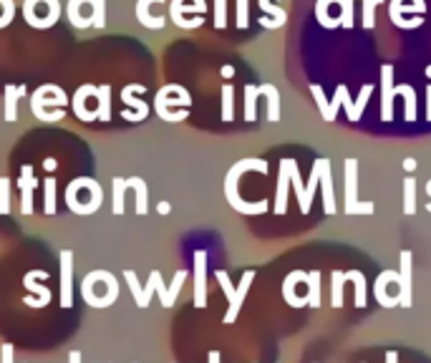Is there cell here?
<instances>
[{"instance_id":"obj_35","label":"cell","mask_w":431,"mask_h":363,"mask_svg":"<svg viewBox=\"0 0 431 363\" xmlns=\"http://www.w3.org/2000/svg\"><path fill=\"white\" fill-rule=\"evenodd\" d=\"M0 212L6 215L8 212V182L0 179Z\"/></svg>"},{"instance_id":"obj_7","label":"cell","mask_w":431,"mask_h":363,"mask_svg":"<svg viewBox=\"0 0 431 363\" xmlns=\"http://www.w3.org/2000/svg\"><path fill=\"white\" fill-rule=\"evenodd\" d=\"M320 184H323V210L325 215H335V189H333V172H330V162H323V172H320Z\"/></svg>"},{"instance_id":"obj_4","label":"cell","mask_w":431,"mask_h":363,"mask_svg":"<svg viewBox=\"0 0 431 363\" xmlns=\"http://www.w3.org/2000/svg\"><path fill=\"white\" fill-rule=\"evenodd\" d=\"M398 298H396V306L401 308H411L414 303V290H411V252L403 250L401 252V270H398Z\"/></svg>"},{"instance_id":"obj_25","label":"cell","mask_w":431,"mask_h":363,"mask_svg":"<svg viewBox=\"0 0 431 363\" xmlns=\"http://www.w3.org/2000/svg\"><path fill=\"white\" fill-rule=\"evenodd\" d=\"M335 96L340 99V106L346 108V116H348V121H361V116L356 113V104L351 101V96H348V89L343 84L335 89Z\"/></svg>"},{"instance_id":"obj_36","label":"cell","mask_w":431,"mask_h":363,"mask_svg":"<svg viewBox=\"0 0 431 363\" xmlns=\"http://www.w3.org/2000/svg\"><path fill=\"white\" fill-rule=\"evenodd\" d=\"M45 199H48V212H53V179L45 184Z\"/></svg>"},{"instance_id":"obj_10","label":"cell","mask_w":431,"mask_h":363,"mask_svg":"<svg viewBox=\"0 0 431 363\" xmlns=\"http://www.w3.org/2000/svg\"><path fill=\"white\" fill-rule=\"evenodd\" d=\"M257 3H260V11L265 13V16H270V18H262V26H265V28H283L285 21H288V13H285L283 8L272 6L270 0H257Z\"/></svg>"},{"instance_id":"obj_22","label":"cell","mask_w":431,"mask_h":363,"mask_svg":"<svg viewBox=\"0 0 431 363\" xmlns=\"http://www.w3.org/2000/svg\"><path fill=\"white\" fill-rule=\"evenodd\" d=\"M343 285H346V272L333 270V285H330V306H343Z\"/></svg>"},{"instance_id":"obj_11","label":"cell","mask_w":431,"mask_h":363,"mask_svg":"<svg viewBox=\"0 0 431 363\" xmlns=\"http://www.w3.org/2000/svg\"><path fill=\"white\" fill-rule=\"evenodd\" d=\"M288 184H290V159H285V162H280V184H278V197H275V212H278V215H285Z\"/></svg>"},{"instance_id":"obj_20","label":"cell","mask_w":431,"mask_h":363,"mask_svg":"<svg viewBox=\"0 0 431 363\" xmlns=\"http://www.w3.org/2000/svg\"><path fill=\"white\" fill-rule=\"evenodd\" d=\"M257 96H260V89H257V86H252V84L245 86V121L257 119V111H255Z\"/></svg>"},{"instance_id":"obj_14","label":"cell","mask_w":431,"mask_h":363,"mask_svg":"<svg viewBox=\"0 0 431 363\" xmlns=\"http://www.w3.org/2000/svg\"><path fill=\"white\" fill-rule=\"evenodd\" d=\"M26 94V86H6V111H3V119L16 121L18 119V99Z\"/></svg>"},{"instance_id":"obj_39","label":"cell","mask_w":431,"mask_h":363,"mask_svg":"<svg viewBox=\"0 0 431 363\" xmlns=\"http://www.w3.org/2000/svg\"><path fill=\"white\" fill-rule=\"evenodd\" d=\"M426 194H429V197H431V179L426 182Z\"/></svg>"},{"instance_id":"obj_33","label":"cell","mask_w":431,"mask_h":363,"mask_svg":"<svg viewBox=\"0 0 431 363\" xmlns=\"http://www.w3.org/2000/svg\"><path fill=\"white\" fill-rule=\"evenodd\" d=\"M172 21H174V26H179V28H184V21H181V13H184V6H181V0H172Z\"/></svg>"},{"instance_id":"obj_38","label":"cell","mask_w":431,"mask_h":363,"mask_svg":"<svg viewBox=\"0 0 431 363\" xmlns=\"http://www.w3.org/2000/svg\"><path fill=\"white\" fill-rule=\"evenodd\" d=\"M403 169H406V172H414V169H416V159H406V162H403Z\"/></svg>"},{"instance_id":"obj_23","label":"cell","mask_w":431,"mask_h":363,"mask_svg":"<svg viewBox=\"0 0 431 363\" xmlns=\"http://www.w3.org/2000/svg\"><path fill=\"white\" fill-rule=\"evenodd\" d=\"M235 89L233 84L222 86V121H233L235 116Z\"/></svg>"},{"instance_id":"obj_27","label":"cell","mask_w":431,"mask_h":363,"mask_svg":"<svg viewBox=\"0 0 431 363\" xmlns=\"http://www.w3.org/2000/svg\"><path fill=\"white\" fill-rule=\"evenodd\" d=\"M313 99H315V104H318V111H320V116H323V121H333L330 119V101L325 99V94H323V86H313Z\"/></svg>"},{"instance_id":"obj_28","label":"cell","mask_w":431,"mask_h":363,"mask_svg":"<svg viewBox=\"0 0 431 363\" xmlns=\"http://www.w3.org/2000/svg\"><path fill=\"white\" fill-rule=\"evenodd\" d=\"M346 280H356V306H366V278H363V272H346Z\"/></svg>"},{"instance_id":"obj_17","label":"cell","mask_w":431,"mask_h":363,"mask_svg":"<svg viewBox=\"0 0 431 363\" xmlns=\"http://www.w3.org/2000/svg\"><path fill=\"white\" fill-rule=\"evenodd\" d=\"M330 3H338V0H318V3H315V18H318V23H320L323 28L333 30V28H338V26H340V21L328 13Z\"/></svg>"},{"instance_id":"obj_37","label":"cell","mask_w":431,"mask_h":363,"mask_svg":"<svg viewBox=\"0 0 431 363\" xmlns=\"http://www.w3.org/2000/svg\"><path fill=\"white\" fill-rule=\"evenodd\" d=\"M426 119L431 121V84L426 86Z\"/></svg>"},{"instance_id":"obj_21","label":"cell","mask_w":431,"mask_h":363,"mask_svg":"<svg viewBox=\"0 0 431 363\" xmlns=\"http://www.w3.org/2000/svg\"><path fill=\"white\" fill-rule=\"evenodd\" d=\"M403 212H406V215H414L416 212V179L414 177H406V179H403Z\"/></svg>"},{"instance_id":"obj_6","label":"cell","mask_w":431,"mask_h":363,"mask_svg":"<svg viewBox=\"0 0 431 363\" xmlns=\"http://www.w3.org/2000/svg\"><path fill=\"white\" fill-rule=\"evenodd\" d=\"M424 13L426 11V6H424V0H414L411 6H406L403 0H391L388 3V16H391V21H393V26H398V28H411L406 21H403V13Z\"/></svg>"},{"instance_id":"obj_16","label":"cell","mask_w":431,"mask_h":363,"mask_svg":"<svg viewBox=\"0 0 431 363\" xmlns=\"http://www.w3.org/2000/svg\"><path fill=\"white\" fill-rule=\"evenodd\" d=\"M136 91H144V86H139V84L124 86V89H121V101H126L129 106L136 108V121H139V119H144V116H147L149 108H147V104H144V101H134V99H131Z\"/></svg>"},{"instance_id":"obj_15","label":"cell","mask_w":431,"mask_h":363,"mask_svg":"<svg viewBox=\"0 0 431 363\" xmlns=\"http://www.w3.org/2000/svg\"><path fill=\"white\" fill-rule=\"evenodd\" d=\"M290 182H293V189H295V197L301 202V212L308 215L310 212V199L306 197V187H303V179H301V172H298V164L290 162Z\"/></svg>"},{"instance_id":"obj_18","label":"cell","mask_w":431,"mask_h":363,"mask_svg":"<svg viewBox=\"0 0 431 363\" xmlns=\"http://www.w3.org/2000/svg\"><path fill=\"white\" fill-rule=\"evenodd\" d=\"M396 96H403L406 99V121H416V91H414V86H408V84H401V86H396Z\"/></svg>"},{"instance_id":"obj_32","label":"cell","mask_w":431,"mask_h":363,"mask_svg":"<svg viewBox=\"0 0 431 363\" xmlns=\"http://www.w3.org/2000/svg\"><path fill=\"white\" fill-rule=\"evenodd\" d=\"M215 26L217 28L227 26V0H215Z\"/></svg>"},{"instance_id":"obj_40","label":"cell","mask_w":431,"mask_h":363,"mask_svg":"<svg viewBox=\"0 0 431 363\" xmlns=\"http://www.w3.org/2000/svg\"><path fill=\"white\" fill-rule=\"evenodd\" d=\"M426 76H431V66H429V68H426Z\"/></svg>"},{"instance_id":"obj_3","label":"cell","mask_w":431,"mask_h":363,"mask_svg":"<svg viewBox=\"0 0 431 363\" xmlns=\"http://www.w3.org/2000/svg\"><path fill=\"white\" fill-rule=\"evenodd\" d=\"M396 86H393V66L386 63L381 66V119H393V96H396Z\"/></svg>"},{"instance_id":"obj_12","label":"cell","mask_w":431,"mask_h":363,"mask_svg":"<svg viewBox=\"0 0 431 363\" xmlns=\"http://www.w3.org/2000/svg\"><path fill=\"white\" fill-rule=\"evenodd\" d=\"M260 89V96H267V121H280V91L272 84H262L257 86Z\"/></svg>"},{"instance_id":"obj_31","label":"cell","mask_w":431,"mask_h":363,"mask_svg":"<svg viewBox=\"0 0 431 363\" xmlns=\"http://www.w3.org/2000/svg\"><path fill=\"white\" fill-rule=\"evenodd\" d=\"M381 0H363V28H374L376 26V6Z\"/></svg>"},{"instance_id":"obj_1","label":"cell","mask_w":431,"mask_h":363,"mask_svg":"<svg viewBox=\"0 0 431 363\" xmlns=\"http://www.w3.org/2000/svg\"><path fill=\"white\" fill-rule=\"evenodd\" d=\"M255 169V172H262L265 174L267 172V164L262 162V159H242V162H237V164L233 167V169L227 172V182H225V194H227V202L233 204L235 210L242 212V215H262V212H267V202H257V204H247L242 197L237 194V179L240 174H245V172Z\"/></svg>"},{"instance_id":"obj_13","label":"cell","mask_w":431,"mask_h":363,"mask_svg":"<svg viewBox=\"0 0 431 363\" xmlns=\"http://www.w3.org/2000/svg\"><path fill=\"white\" fill-rule=\"evenodd\" d=\"M396 275H398L396 270H384L379 278H376L374 293H376V301H379L384 308H393V306H396V298H388V295H386V285H388V280L396 278Z\"/></svg>"},{"instance_id":"obj_34","label":"cell","mask_w":431,"mask_h":363,"mask_svg":"<svg viewBox=\"0 0 431 363\" xmlns=\"http://www.w3.org/2000/svg\"><path fill=\"white\" fill-rule=\"evenodd\" d=\"M247 21H250L247 0H237V26H240V28H245V26H247Z\"/></svg>"},{"instance_id":"obj_29","label":"cell","mask_w":431,"mask_h":363,"mask_svg":"<svg viewBox=\"0 0 431 363\" xmlns=\"http://www.w3.org/2000/svg\"><path fill=\"white\" fill-rule=\"evenodd\" d=\"M94 16H91V26L94 28H103L106 26V0H91Z\"/></svg>"},{"instance_id":"obj_9","label":"cell","mask_w":431,"mask_h":363,"mask_svg":"<svg viewBox=\"0 0 431 363\" xmlns=\"http://www.w3.org/2000/svg\"><path fill=\"white\" fill-rule=\"evenodd\" d=\"M152 3H162V0H136V18H139V23H142L144 28L162 30L164 28V18H154L152 13H149Z\"/></svg>"},{"instance_id":"obj_30","label":"cell","mask_w":431,"mask_h":363,"mask_svg":"<svg viewBox=\"0 0 431 363\" xmlns=\"http://www.w3.org/2000/svg\"><path fill=\"white\" fill-rule=\"evenodd\" d=\"M340 6V28H353V16H356V11H353V0H338Z\"/></svg>"},{"instance_id":"obj_26","label":"cell","mask_w":431,"mask_h":363,"mask_svg":"<svg viewBox=\"0 0 431 363\" xmlns=\"http://www.w3.org/2000/svg\"><path fill=\"white\" fill-rule=\"evenodd\" d=\"M308 285H310V295H308V298H306L308 306L320 308V272L313 270L310 275H308Z\"/></svg>"},{"instance_id":"obj_2","label":"cell","mask_w":431,"mask_h":363,"mask_svg":"<svg viewBox=\"0 0 431 363\" xmlns=\"http://www.w3.org/2000/svg\"><path fill=\"white\" fill-rule=\"evenodd\" d=\"M346 172V215H374V202H361L358 199V162L356 159H346L343 164Z\"/></svg>"},{"instance_id":"obj_5","label":"cell","mask_w":431,"mask_h":363,"mask_svg":"<svg viewBox=\"0 0 431 363\" xmlns=\"http://www.w3.org/2000/svg\"><path fill=\"white\" fill-rule=\"evenodd\" d=\"M217 278H220L222 288H225V293L230 295V301H233V308H230V313H227V323H230V320H233V318L237 315L240 303H242L245 293H247V288H250V280H252V272H247V275H245V280H242V285H240V290H233V288H230V283H227V275H225V272H217Z\"/></svg>"},{"instance_id":"obj_19","label":"cell","mask_w":431,"mask_h":363,"mask_svg":"<svg viewBox=\"0 0 431 363\" xmlns=\"http://www.w3.org/2000/svg\"><path fill=\"white\" fill-rule=\"evenodd\" d=\"M21 184V192H23V212L28 215L30 212V194H33V187H35V179H33V169L30 167H23V182Z\"/></svg>"},{"instance_id":"obj_8","label":"cell","mask_w":431,"mask_h":363,"mask_svg":"<svg viewBox=\"0 0 431 363\" xmlns=\"http://www.w3.org/2000/svg\"><path fill=\"white\" fill-rule=\"evenodd\" d=\"M99 94V86H94V84H84L81 86L79 91H76V96H74V111H76V116H79L81 121H94L96 119V113H91V111H86L84 108V101L89 96H96Z\"/></svg>"},{"instance_id":"obj_24","label":"cell","mask_w":431,"mask_h":363,"mask_svg":"<svg viewBox=\"0 0 431 363\" xmlns=\"http://www.w3.org/2000/svg\"><path fill=\"white\" fill-rule=\"evenodd\" d=\"M96 96H99V101H101L96 116H101V121H108V119H111V86H108V84L99 86Z\"/></svg>"}]
</instances>
